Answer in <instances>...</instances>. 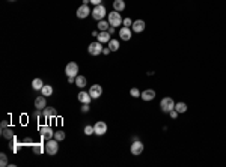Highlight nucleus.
Segmentation results:
<instances>
[{"label": "nucleus", "instance_id": "a211bd4d", "mask_svg": "<svg viewBox=\"0 0 226 167\" xmlns=\"http://www.w3.org/2000/svg\"><path fill=\"white\" fill-rule=\"evenodd\" d=\"M2 135H3L5 139H8V140H12V139L15 137V134H14V130H12L11 126H6V128H3V130H2Z\"/></svg>", "mask_w": 226, "mask_h": 167}, {"label": "nucleus", "instance_id": "dca6fc26", "mask_svg": "<svg viewBox=\"0 0 226 167\" xmlns=\"http://www.w3.org/2000/svg\"><path fill=\"white\" fill-rule=\"evenodd\" d=\"M47 107V96H38L35 100V109H39V110H44Z\"/></svg>", "mask_w": 226, "mask_h": 167}, {"label": "nucleus", "instance_id": "ddd939ff", "mask_svg": "<svg viewBox=\"0 0 226 167\" xmlns=\"http://www.w3.org/2000/svg\"><path fill=\"white\" fill-rule=\"evenodd\" d=\"M91 14H92V11H91V8H89L87 5H81V6L77 9V17L81 18V20L86 18L87 15H91Z\"/></svg>", "mask_w": 226, "mask_h": 167}, {"label": "nucleus", "instance_id": "1a4fd4ad", "mask_svg": "<svg viewBox=\"0 0 226 167\" xmlns=\"http://www.w3.org/2000/svg\"><path fill=\"white\" fill-rule=\"evenodd\" d=\"M143 149H145V146H143V143L140 142V140H136V142L131 143L130 150L133 155H140V154L143 152Z\"/></svg>", "mask_w": 226, "mask_h": 167}, {"label": "nucleus", "instance_id": "aec40b11", "mask_svg": "<svg viewBox=\"0 0 226 167\" xmlns=\"http://www.w3.org/2000/svg\"><path fill=\"white\" fill-rule=\"evenodd\" d=\"M113 9L118 11V12L124 11V9H125V2H124V0H115V2H113Z\"/></svg>", "mask_w": 226, "mask_h": 167}, {"label": "nucleus", "instance_id": "39448f33", "mask_svg": "<svg viewBox=\"0 0 226 167\" xmlns=\"http://www.w3.org/2000/svg\"><path fill=\"white\" fill-rule=\"evenodd\" d=\"M106 6H103V5H96V6H94V11H92V17H94V20H96V21H101V20H104L106 17Z\"/></svg>", "mask_w": 226, "mask_h": 167}, {"label": "nucleus", "instance_id": "e433bc0d", "mask_svg": "<svg viewBox=\"0 0 226 167\" xmlns=\"http://www.w3.org/2000/svg\"><path fill=\"white\" fill-rule=\"evenodd\" d=\"M107 32H109V33H110V35H113V33H115V32H116V27H113V26H110Z\"/></svg>", "mask_w": 226, "mask_h": 167}, {"label": "nucleus", "instance_id": "9b49d317", "mask_svg": "<svg viewBox=\"0 0 226 167\" xmlns=\"http://www.w3.org/2000/svg\"><path fill=\"white\" fill-rule=\"evenodd\" d=\"M145 21L143 20H136V21H133V26H131V30L133 32H136V33H142L143 30H145Z\"/></svg>", "mask_w": 226, "mask_h": 167}, {"label": "nucleus", "instance_id": "20e7f679", "mask_svg": "<svg viewBox=\"0 0 226 167\" xmlns=\"http://www.w3.org/2000/svg\"><path fill=\"white\" fill-rule=\"evenodd\" d=\"M103 44L100 41H95V42H91L89 44V47H87V51H89V54L91 56H98V54H101L103 53Z\"/></svg>", "mask_w": 226, "mask_h": 167}, {"label": "nucleus", "instance_id": "a19ab883", "mask_svg": "<svg viewBox=\"0 0 226 167\" xmlns=\"http://www.w3.org/2000/svg\"><path fill=\"white\" fill-rule=\"evenodd\" d=\"M23 143H32V139H29V137H26V139L23 140Z\"/></svg>", "mask_w": 226, "mask_h": 167}, {"label": "nucleus", "instance_id": "f3484780", "mask_svg": "<svg viewBox=\"0 0 226 167\" xmlns=\"http://www.w3.org/2000/svg\"><path fill=\"white\" fill-rule=\"evenodd\" d=\"M77 96H78V101H80L81 104H89V102L92 101V96L89 95V92H83V91H81Z\"/></svg>", "mask_w": 226, "mask_h": 167}, {"label": "nucleus", "instance_id": "412c9836", "mask_svg": "<svg viewBox=\"0 0 226 167\" xmlns=\"http://www.w3.org/2000/svg\"><path fill=\"white\" fill-rule=\"evenodd\" d=\"M32 87H33V91H41L44 87V81L41 78H33V81H32Z\"/></svg>", "mask_w": 226, "mask_h": 167}, {"label": "nucleus", "instance_id": "cd10ccee", "mask_svg": "<svg viewBox=\"0 0 226 167\" xmlns=\"http://www.w3.org/2000/svg\"><path fill=\"white\" fill-rule=\"evenodd\" d=\"M0 166H2V167L9 166V163H8V155H6L5 152H2V154H0Z\"/></svg>", "mask_w": 226, "mask_h": 167}, {"label": "nucleus", "instance_id": "58836bf2", "mask_svg": "<svg viewBox=\"0 0 226 167\" xmlns=\"http://www.w3.org/2000/svg\"><path fill=\"white\" fill-rule=\"evenodd\" d=\"M68 83H76V77H68Z\"/></svg>", "mask_w": 226, "mask_h": 167}, {"label": "nucleus", "instance_id": "4c0bfd02", "mask_svg": "<svg viewBox=\"0 0 226 167\" xmlns=\"http://www.w3.org/2000/svg\"><path fill=\"white\" fill-rule=\"evenodd\" d=\"M101 2H103V0H91V3H94V6H96V5H101Z\"/></svg>", "mask_w": 226, "mask_h": 167}, {"label": "nucleus", "instance_id": "a878e982", "mask_svg": "<svg viewBox=\"0 0 226 167\" xmlns=\"http://www.w3.org/2000/svg\"><path fill=\"white\" fill-rule=\"evenodd\" d=\"M175 110H176L178 113H185V111H187V104H185V102H176V104H175Z\"/></svg>", "mask_w": 226, "mask_h": 167}, {"label": "nucleus", "instance_id": "f8f14e48", "mask_svg": "<svg viewBox=\"0 0 226 167\" xmlns=\"http://www.w3.org/2000/svg\"><path fill=\"white\" fill-rule=\"evenodd\" d=\"M119 36H121L122 41H130L131 36H133V30H131L130 27H121L119 29Z\"/></svg>", "mask_w": 226, "mask_h": 167}, {"label": "nucleus", "instance_id": "f03ea898", "mask_svg": "<svg viewBox=\"0 0 226 167\" xmlns=\"http://www.w3.org/2000/svg\"><path fill=\"white\" fill-rule=\"evenodd\" d=\"M107 21L110 23V26L118 27L119 24H122L124 18L121 17V14H119L118 11H113V12H109V15H107Z\"/></svg>", "mask_w": 226, "mask_h": 167}, {"label": "nucleus", "instance_id": "473e14b6", "mask_svg": "<svg viewBox=\"0 0 226 167\" xmlns=\"http://www.w3.org/2000/svg\"><path fill=\"white\" fill-rule=\"evenodd\" d=\"M32 116H33V119H39V117L42 116V111H41L39 109H36L35 111H33V115H32Z\"/></svg>", "mask_w": 226, "mask_h": 167}, {"label": "nucleus", "instance_id": "f257e3e1", "mask_svg": "<svg viewBox=\"0 0 226 167\" xmlns=\"http://www.w3.org/2000/svg\"><path fill=\"white\" fill-rule=\"evenodd\" d=\"M160 109H161L163 113H170L175 109V101L172 98H169V96H166V98L160 101Z\"/></svg>", "mask_w": 226, "mask_h": 167}, {"label": "nucleus", "instance_id": "bb28decb", "mask_svg": "<svg viewBox=\"0 0 226 167\" xmlns=\"http://www.w3.org/2000/svg\"><path fill=\"white\" fill-rule=\"evenodd\" d=\"M41 93H42L44 96H50L53 93V87L50 86V84H44V87L41 89Z\"/></svg>", "mask_w": 226, "mask_h": 167}, {"label": "nucleus", "instance_id": "6ab92c4d", "mask_svg": "<svg viewBox=\"0 0 226 167\" xmlns=\"http://www.w3.org/2000/svg\"><path fill=\"white\" fill-rule=\"evenodd\" d=\"M96 39L101 42V44H104V42H107V44H109V41H110L112 38H110V33H109L107 30H104V32H101V33L96 36Z\"/></svg>", "mask_w": 226, "mask_h": 167}, {"label": "nucleus", "instance_id": "6e6552de", "mask_svg": "<svg viewBox=\"0 0 226 167\" xmlns=\"http://www.w3.org/2000/svg\"><path fill=\"white\" fill-rule=\"evenodd\" d=\"M94 133L96 135H104L107 133V124L103 122V120H98L95 125H94Z\"/></svg>", "mask_w": 226, "mask_h": 167}, {"label": "nucleus", "instance_id": "2eb2a0df", "mask_svg": "<svg viewBox=\"0 0 226 167\" xmlns=\"http://www.w3.org/2000/svg\"><path fill=\"white\" fill-rule=\"evenodd\" d=\"M42 116L45 117V119H53V117L57 116V111H56V109H53V107H45V109L42 110Z\"/></svg>", "mask_w": 226, "mask_h": 167}, {"label": "nucleus", "instance_id": "c85d7f7f", "mask_svg": "<svg viewBox=\"0 0 226 167\" xmlns=\"http://www.w3.org/2000/svg\"><path fill=\"white\" fill-rule=\"evenodd\" d=\"M130 95L133 96V98H140V95H142V92H140L137 87H133L130 91Z\"/></svg>", "mask_w": 226, "mask_h": 167}, {"label": "nucleus", "instance_id": "4468645a", "mask_svg": "<svg viewBox=\"0 0 226 167\" xmlns=\"http://www.w3.org/2000/svg\"><path fill=\"white\" fill-rule=\"evenodd\" d=\"M140 98H142L143 101H152L154 98H155V91H154V89H146V91L142 92Z\"/></svg>", "mask_w": 226, "mask_h": 167}, {"label": "nucleus", "instance_id": "79ce46f5", "mask_svg": "<svg viewBox=\"0 0 226 167\" xmlns=\"http://www.w3.org/2000/svg\"><path fill=\"white\" fill-rule=\"evenodd\" d=\"M98 35H100V33H98L96 30H94V32H92V36H95V38H96V36H98Z\"/></svg>", "mask_w": 226, "mask_h": 167}, {"label": "nucleus", "instance_id": "5701e85b", "mask_svg": "<svg viewBox=\"0 0 226 167\" xmlns=\"http://www.w3.org/2000/svg\"><path fill=\"white\" fill-rule=\"evenodd\" d=\"M76 86H78L80 89H83V87L86 86V77H83V75H77V77H76Z\"/></svg>", "mask_w": 226, "mask_h": 167}, {"label": "nucleus", "instance_id": "393cba45", "mask_svg": "<svg viewBox=\"0 0 226 167\" xmlns=\"http://www.w3.org/2000/svg\"><path fill=\"white\" fill-rule=\"evenodd\" d=\"M109 27H110V23H109V21H106V20L98 21V30L104 32V30H109Z\"/></svg>", "mask_w": 226, "mask_h": 167}, {"label": "nucleus", "instance_id": "ea45409f", "mask_svg": "<svg viewBox=\"0 0 226 167\" xmlns=\"http://www.w3.org/2000/svg\"><path fill=\"white\" fill-rule=\"evenodd\" d=\"M6 126H8V122H6V120H3V122H2V130H3V128H6Z\"/></svg>", "mask_w": 226, "mask_h": 167}, {"label": "nucleus", "instance_id": "37998d69", "mask_svg": "<svg viewBox=\"0 0 226 167\" xmlns=\"http://www.w3.org/2000/svg\"><path fill=\"white\" fill-rule=\"evenodd\" d=\"M91 3V0H83V5H89Z\"/></svg>", "mask_w": 226, "mask_h": 167}, {"label": "nucleus", "instance_id": "423d86ee", "mask_svg": "<svg viewBox=\"0 0 226 167\" xmlns=\"http://www.w3.org/2000/svg\"><path fill=\"white\" fill-rule=\"evenodd\" d=\"M65 72L68 77H77L78 75V65L76 62H70L66 66H65Z\"/></svg>", "mask_w": 226, "mask_h": 167}, {"label": "nucleus", "instance_id": "b1692460", "mask_svg": "<svg viewBox=\"0 0 226 167\" xmlns=\"http://www.w3.org/2000/svg\"><path fill=\"white\" fill-rule=\"evenodd\" d=\"M107 47H109L112 51H118L119 50V41H118V39H110Z\"/></svg>", "mask_w": 226, "mask_h": 167}, {"label": "nucleus", "instance_id": "f704fd0d", "mask_svg": "<svg viewBox=\"0 0 226 167\" xmlns=\"http://www.w3.org/2000/svg\"><path fill=\"white\" fill-rule=\"evenodd\" d=\"M169 115H170V117H172V119H176V117H178V115H179V113H178V111H176V110H172V111H170V113H169Z\"/></svg>", "mask_w": 226, "mask_h": 167}, {"label": "nucleus", "instance_id": "c9c22d12", "mask_svg": "<svg viewBox=\"0 0 226 167\" xmlns=\"http://www.w3.org/2000/svg\"><path fill=\"white\" fill-rule=\"evenodd\" d=\"M110 53H112V50H110L109 47H106V48H103V54H106V56H107V54H110Z\"/></svg>", "mask_w": 226, "mask_h": 167}, {"label": "nucleus", "instance_id": "72a5a7b5", "mask_svg": "<svg viewBox=\"0 0 226 167\" xmlns=\"http://www.w3.org/2000/svg\"><path fill=\"white\" fill-rule=\"evenodd\" d=\"M89 111V104H81V113H87Z\"/></svg>", "mask_w": 226, "mask_h": 167}, {"label": "nucleus", "instance_id": "2f4dec72", "mask_svg": "<svg viewBox=\"0 0 226 167\" xmlns=\"http://www.w3.org/2000/svg\"><path fill=\"white\" fill-rule=\"evenodd\" d=\"M122 24L125 26V27H131V26H133V20H130V18H124Z\"/></svg>", "mask_w": 226, "mask_h": 167}, {"label": "nucleus", "instance_id": "0eeeda50", "mask_svg": "<svg viewBox=\"0 0 226 167\" xmlns=\"http://www.w3.org/2000/svg\"><path fill=\"white\" fill-rule=\"evenodd\" d=\"M39 133H41V137L44 140H50V139H54V133L50 126H39Z\"/></svg>", "mask_w": 226, "mask_h": 167}, {"label": "nucleus", "instance_id": "7c9ffc66", "mask_svg": "<svg viewBox=\"0 0 226 167\" xmlns=\"http://www.w3.org/2000/svg\"><path fill=\"white\" fill-rule=\"evenodd\" d=\"M83 131H85V134H86V135H92V134H95V133H94V126H92V125H86Z\"/></svg>", "mask_w": 226, "mask_h": 167}, {"label": "nucleus", "instance_id": "7ed1b4c3", "mask_svg": "<svg viewBox=\"0 0 226 167\" xmlns=\"http://www.w3.org/2000/svg\"><path fill=\"white\" fill-rule=\"evenodd\" d=\"M57 140L56 139H50V140H47L45 142V152L48 154V155H56L57 154V150H59V145H57Z\"/></svg>", "mask_w": 226, "mask_h": 167}, {"label": "nucleus", "instance_id": "4be33fe9", "mask_svg": "<svg viewBox=\"0 0 226 167\" xmlns=\"http://www.w3.org/2000/svg\"><path fill=\"white\" fill-rule=\"evenodd\" d=\"M32 149L35 154H44L45 152V145H41V143H33L32 145Z\"/></svg>", "mask_w": 226, "mask_h": 167}, {"label": "nucleus", "instance_id": "c756f323", "mask_svg": "<svg viewBox=\"0 0 226 167\" xmlns=\"http://www.w3.org/2000/svg\"><path fill=\"white\" fill-rule=\"evenodd\" d=\"M54 139H56L57 142L65 140V133H63V131H57V133H54Z\"/></svg>", "mask_w": 226, "mask_h": 167}, {"label": "nucleus", "instance_id": "c03bdc74", "mask_svg": "<svg viewBox=\"0 0 226 167\" xmlns=\"http://www.w3.org/2000/svg\"><path fill=\"white\" fill-rule=\"evenodd\" d=\"M8 2H15V0H8Z\"/></svg>", "mask_w": 226, "mask_h": 167}, {"label": "nucleus", "instance_id": "9d476101", "mask_svg": "<svg viewBox=\"0 0 226 167\" xmlns=\"http://www.w3.org/2000/svg\"><path fill=\"white\" fill-rule=\"evenodd\" d=\"M89 95L92 96V100H96L103 95V87L100 84H92L91 89H89Z\"/></svg>", "mask_w": 226, "mask_h": 167}]
</instances>
